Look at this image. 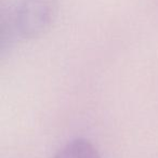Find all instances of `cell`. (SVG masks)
Returning a JSON list of instances; mask_svg holds the SVG:
<instances>
[{
	"label": "cell",
	"mask_w": 158,
	"mask_h": 158,
	"mask_svg": "<svg viewBox=\"0 0 158 158\" xmlns=\"http://www.w3.org/2000/svg\"><path fill=\"white\" fill-rule=\"evenodd\" d=\"M57 9V0H20L10 12L9 25L20 37L35 39L50 29Z\"/></svg>",
	"instance_id": "1"
},
{
	"label": "cell",
	"mask_w": 158,
	"mask_h": 158,
	"mask_svg": "<svg viewBox=\"0 0 158 158\" xmlns=\"http://www.w3.org/2000/svg\"><path fill=\"white\" fill-rule=\"evenodd\" d=\"M52 158H100V155L90 141L77 138L66 143Z\"/></svg>",
	"instance_id": "2"
}]
</instances>
